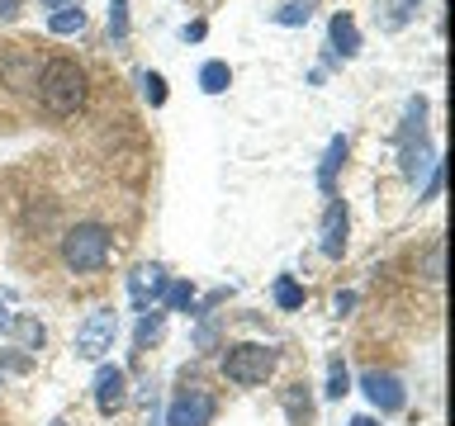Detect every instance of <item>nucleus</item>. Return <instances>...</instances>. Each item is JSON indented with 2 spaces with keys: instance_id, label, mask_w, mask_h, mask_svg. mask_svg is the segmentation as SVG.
<instances>
[{
  "instance_id": "cd10ccee",
  "label": "nucleus",
  "mask_w": 455,
  "mask_h": 426,
  "mask_svg": "<svg viewBox=\"0 0 455 426\" xmlns=\"http://www.w3.org/2000/svg\"><path fill=\"white\" fill-rule=\"evenodd\" d=\"M20 14V0H0V24H10Z\"/></svg>"
},
{
  "instance_id": "412c9836",
  "label": "nucleus",
  "mask_w": 455,
  "mask_h": 426,
  "mask_svg": "<svg viewBox=\"0 0 455 426\" xmlns=\"http://www.w3.org/2000/svg\"><path fill=\"white\" fill-rule=\"evenodd\" d=\"M412 5H418V0H384V28H403L408 24V14H412Z\"/></svg>"
},
{
  "instance_id": "dca6fc26",
  "label": "nucleus",
  "mask_w": 455,
  "mask_h": 426,
  "mask_svg": "<svg viewBox=\"0 0 455 426\" xmlns=\"http://www.w3.org/2000/svg\"><path fill=\"white\" fill-rule=\"evenodd\" d=\"M422 119H427V99H422V95H412V99H408V109H403V128H398V142L422 138Z\"/></svg>"
},
{
  "instance_id": "2f4dec72",
  "label": "nucleus",
  "mask_w": 455,
  "mask_h": 426,
  "mask_svg": "<svg viewBox=\"0 0 455 426\" xmlns=\"http://www.w3.org/2000/svg\"><path fill=\"white\" fill-rule=\"evenodd\" d=\"M351 426H379L375 417H351Z\"/></svg>"
},
{
  "instance_id": "9d476101",
  "label": "nucleus",
  "mask_w": 455,
  "mask_h": 426,
  "mask_svg": "<svg viewBox=\"0 0 455 426\" xmlns=\"http://www.w3.org/2000/svg\"><path fill=\"white\" fill-rule=\"evenodd\" d=\"M166 284H171V280H166L162 265H138L133 275H128V294H133V304L148 312V304H152V298H162Z\"/></svg>"
},
{
  "instance_id": "393cba45",
  "label": "nucleus",
  "mask_w": 455,
  "mask_h": 426,
  "mask_svg": "<svg viewBox=\"0 0 455 426\" xmlns=\"http://www.w3.org/2000/svg\"><path fill=\"white\" fill-rule=\"evenodd\" d=\"M156 332H162V312H142V322H138V346H148V341L156 336Z\"/></svg>"
},
{
  "instance_id": "1a4fd4ad",
  "label": "nucleus",
  "mask_w": 455,
  "mask_h": 426,
  "mask_svg": "<svg viewBox=\"0 0 455 426\" xmlns=\"http://www.w3.org/2000/svg\"><path fill=\"white\" fill-rule=\"evenodd\" d=\"M361 389H365V398H370L379 412H398V407H403V383H398V375L365 369V375H361Z\"/></svg>"
},
{
  "instance_id": "f03ea898",
  "label": "nucleus",
  "mask_w": 455,
  "mask_h": 426,
  "mask_svg": "<svg viewBox=\"0 0 455 426\" xmlns=\"http://www.w3.org/2000/svg\"><path fill=\"white\" fill-rule=\"evenodd\" d=\"M109 251H114V237H109V227H100V223H76L62 237V261H67V270H76V275L105 270Z\"/></svg>"
},
{
  "instance_id": "2eb2a0df",
  "label": "nucleus",
  "mask_w": 455,
  "mask_h": 426,
  "mask_svg": "<svg viewBox=\"0 0 455 426\" xmlns=\"http://www.w3.org/2000/svg\"><path fill=\"white\" fill-rule=\"evenodd\" d=\"M228 81H233L228 62H204V67H199V91H204V95H223Z\"/></svg>"
},
{
  "instance_id": "39448f33",
  "label": "nucleus",
  "mask_w": 455,
  "mask_h": 426,
  "mask_svg": "<svg viewBox=\"0 0 455 426\" xmlns=\"http://www.w3.org/2000/svg\"><path fill=\"white\" fill-rule=\"evenodd\" d=\"M213 412H219L213 393L195 383V389L176 393V403H171V412H166V426H209V422H213Z\"/></svg>"
},
{
  "instance_id": "6e6552de",
  "label": "nucleus",
  "mask_w": 455,
  "mask_h": 426,
  "mask_svg": "<svg viewBox=\"0 0 455 426\" xmlns=\"http://www.w3.org/2000/svg\"><path fill=\"white\" fill-rule=\"evenodd\" d=\"M128 403V375L119 365H100V375H95V407L105 412V417H114Z\"/></svg>"
},
{
  "instance_id": "6ab92c4d",
  "label": "nucleus",
  "mask_w": 455,
  "mask_h": 426,
  "mask_svg": "<svg viewBox=\"0 0 455 426\" xmlns=\"http://www.w3.org/2000/svg\"><path fill=\"white\" fill-rule=\"evenodd\" d=\"M327 398H347L351 393V375H347V365L341 360H332L327 365V389H323Z\"/></svg>"
},
{
  "instance_id": "f257e3e1",
  "label": "nucleus",
  "mask_w": 455,
  "mask_h": 426,
  "mask_svg": "<svg viewBox=\"0 0 455 426\" xmlns=\"http://www.w3.org/2000/svg\"><path fill=\"white\" fill-rule=\"evenodd\" d=\"M34 91H38V105L52 119H67V114H76L85 105V71L71 57H52V62H43Z\"/></svg>"
},
{
  "instance_id": "aec40b11",
  "label": "nucleus",
  "mask_w": 455,
  "mask_h": 426,
  "mask_svg": "<svg viewBox=\"0 0 455 426\" xmlns=\"http://www.w3.org/2000/svg\"><path fill=\"white\" fill-rule=\"evenodd\" d=\"M313 20V0H290L280 14H275V24H284V28H294V24H308Z\"/></svg>"
},
{
  "instance_id": "7c9ffc66",
  "label": "nucleus",
  "mask_w": 455,
  "mask_h": 426,
  "mask_svg": "<svg viewBox=\"0 0 455 426\" xmlns=\"http://www.w3.org/2000/svg\"><path fill=\"white\" fill-rule=\"evenodd\" d=\"M204 38V24H185V43H199Z\"/></svg>"
},
{
  "instance_id": "423d86ee",
  "label": "nucleus",
  "mask_w": 455,
  "mask_h": 426,
  "mask_svg": "<svg viewBox=\"0 0 455 426\" xmlns=\"http://www.w3.org/2000/svg\"><path fill=\"white\" fill-rule=\"evenodd\" d=\"M38 57L28 48H5L0 52V81L10 85V91H34L38 85Z\"/></svg>"
},
{
  "instance_id": "9b49d317",
  "label": "nucleus",
  "mask_w": 455,
  "mask_h": 426,
  "mask_svg": "<svg viewBox=\"0 0 455 426\" xmlns=\"http://www.w3.org/2000/svg\"><path fill=\"white\" fill-rule=\"evenodd\" d=\"M436 170V152L427 147L422 138H408L403 142V176L408 180H422V176H432Z\"/></svg>"
},
{
  "instance_id": "4be33fe9",
  "label": "nucleus",
  "mask_w": 455,
  "mask_h": 426,
  "mask_svg": "<svg viewBox=\"0 0 455 426\" xmlns=\"http://www.w3.org/2000/svg\"><path fill=\"white\" fill-rule=\"evenodd\" d=\"M162 298H166V308H171V312H180V308H190V304H195V289L180 280V284H166Z\"/></svg>"
},
{
  "instance_id": "c85d7f7f",
  "label": "nucleus",
  "mask_w": 455,
  "mask_h": 426,
  "mask_svg": "<svg viewBox=\"0 0 455 426\" xmlns=\"http://www.w3.org/2000/svg\"><path fill=\"white\" fill-rule=\"evenodd\" d=\"M10 322H14V312H10V304H5V298H0V336L10 332Z\"/></svg>"
},
{
  "instance_id": "a211bd4d",
  "label": "nucleus",
  "mask_w": 455,
  "mask_h": 426,
  "mask_svg": "<svg viewBox=\"0 0 455 426\" xmlns=\"http://www.w3.org/2000/svg\"><path fill=\"white\" fill-rule=\"evenodd\" d=\"M275 304L280 308H304V284H299L294 275H280L275 280Z\"/></svg>"
},
{
  "instance_id": "bb28decb",
  "label": "nucleus",
  "mask_w": 455,
  "mask_h": 426,
  "mask_svg": "<svg viewBox=\"0 0 455 426\" xmlns=\"http://www.w3.org/2000/svg\"><path fill=\"white\" fill-rule=\"evenodd\" d=\"M0 365H5V369H14V375H24V369H28V355H5Z\"/></svg>"
},
{
  "instance_id": "b1692460",
  "label": "nucleus",
  "mask_w": 455,
  "mask_h": 426,
  "mask_svg": "<svg viewBox=\"0 0 455 426\" xmlns=\"http://www.w3.org/2000/svg\"><path fill=\"white\" fill-rule=\"evenodd\" d=\"M142 95H148V105H166V81L156 76V71H148V76H142Z\"/></svg>"
},
{
  "instance_id": "4468645a",
  "label": "nucleus",
  "mask_w": 455,
  "mask_h": 426,
  "mask_svg": "<svg viewBox=\"0 0 455 426\" xmlns=\"http://www.w3.org/2000/svg\"><path fill=\"white\" fill-rule=\"evenodd\" d=\"M48 28H52L57 38L81 34V28H85V10H81V5H71V10H52V14H48Z\"/></svg>"
},
{
  "instance_id": "c756f323",
  "label": "nucleus",
  "mask_w": 455,
  "mask_h": 426,
  "mask_svg": "<svg viewBox=\"0 0 455 426\" xmlns=\"http://www.w3.org/2000/svg\"><path fill=\"white\" fill-rule=\"evenodd\" d=\"M43 10H71V5H81V0H38Z\"/></svg>"
},
{
  "instance_id": "473e14b6",
  "label": "nucleus",
  "mask_w": 455,
  "mask_h": 426,
  "mask_svg": "<svg viewBox=\"0 0 455 426\" xmlns=\"http://www.w3.org/2000/svg\"><path fill=\"white\" fill-rule=\"evenodd\" d=\"M52 426H67V422H52Z\"/></svg>"
},
{
  "instance_id": "f3484780",
  "label": "nucleus",
  "mask_w": 455,
  "mask_h": 426,
  "mask_svg": "<svg viewBox=\"0 0 455 426\" xmlns=\"http://www.w3.org/2000/svg\"><path fill=\"white\" fill-rule=\"evenodd\" d=\"M14 336H20V351H38L43 341H48V332H43V322L38 318H14Z\"/></svg>"
},
{
  "instance_id": "a878e982",
  "label": "nucleus",
  "mask_w": 455,
  "mask_h": 426,
  "mask_svg": "<svg viewBox=\"0 0 455 426\" xmlns=\"http://www.w3.org/2000/svg\"><path fill=\"white\" fill-rule=\"evenodd\" d=\"M427 280H441V241L427 251Z\"/></svg>"
},
{
  "instance_id": "7ed1b4c3",
  "label": "nucleus",
  "mask_w": 455,
  "mask_h": 426,
  "mask_svg": "<svg viewBox=\"0 0 455 426\" xmlns=\"http://www.w3.org/2000/svg\"><path fill=\"white\" fill-rule=\"evenodd\" d=\"M280 365V351L275 346H261V341H242V346H228L223 351V375L242 383V389H256V383H266L275 375Z\"/></svg>"
},
{
  "instance_id": "20e7f679",
  "label": "nucleus",
  "mask_w": 455,
  "mask_h": 426,
  "mask_svg": "<svg viewBox=\"0 0 455 426\" xmlns=\"http://www.w3.org/2000/svg\"><path fill=\"white\" fill-rule=\"evenodd\" d=\"M114 336H119V312H114V308H95L91 318L76 327V355L100 360L105 351H114Z\"/></svg>"
},
{
  "instance_id": "5701e85b",
  "label": "nucleus",
  "mask_w": 455,
  "mask_h": 426,
  "mask_svg": "<svg viewBox=\"0 0 455 426\" xmlns=\"http://www.w3.org/2000/svg\"><path fill=\"white\" fill-rule=\"evenodd\" d=\"M109 34L114 38H128V0H109Z\"/></svg>"
},
{
  "instance_id": "f8f14e48",
  "label": "nucleus",
  "mask_w": 455,
  "mask_h": 426,
  "mask_svg": "<svg viewBox=\"0 0 455 426\" xmlns=\"http://www.w3.org/2000/svg\"><path fill=\"white\" fill-rule=\"evenodd\" d=\"M327 34H332V48L341 52V57H355L361 52V28H355V20L347 10L341 14H332V24H327Z\"/></svg>"
},
{
  "instance_id": "ddd939ff",
  "label": "nucleus",
  "mask_w": 455,
  "mask_h": 426,
  "mask_svg": "<svg viewBox=\"0 0 455 426\" xmlns=\"http://www.w3.org/2000/svg\"><path fill=\"white\" fill-rule=\"evenodd\" d=\"M347 162V138H332L327 142V156H323V166H318V190H332V180H337V166Z\"/></svg>"
},
{
  "instance_id": "0eeeda50",
  "label": "nucleus",
  "mask_w": 455,
  "mask_h": 426,
  "mask_svg": "<svg viewBox=\"0 0 455 426\" xmlns=\"http://www.w3.org/2000/svg\"><path fill=\"white\" fill-rule=\"evenodd\" d=\"M347 233H351V213H347V199H332L323 213V256L327 261H341V251H347Z\"/></svg>"
}]
</instances>
